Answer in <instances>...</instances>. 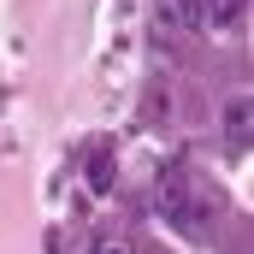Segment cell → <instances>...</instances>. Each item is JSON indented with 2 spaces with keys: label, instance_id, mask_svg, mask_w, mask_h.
I'll return each instance as SVG.
<instances>
[{
  "label": "cell",
  "instance_id": "obj_2",
  "mask_svg": "<svg viewBox=\"0 0 254 254\" xmlns=\"http://www.w3.org/2000/svg\"><path fill=\"white\" fill-rule=\"evenodd\" d=\"M249 12V0H195V24L201 30H237Z\"/></svg>",
  "mask_w": 254,
  "mask_h": 254
},
{
  "label": "cell",
  "instance_id": "obj_5",
  "mask_svg": "<svg viewBox=\"0 0 254 254\" xmlns=\"http://www.w3.org/2000/svg\"><path fill=\"white\" fill-rule=\"evenodd\" d=\"M89 254H136V249H130V237L107 231V237H95V243H89Z\"/></svg>",
  "mask_w": 254,
  "mask_h": 254
},
{
  "label": "cell",
  "instance_id": "obj_3",
  "mask_svg": "<svg viewBox=\"0 0 254 254\" xmlns=\"http://www.w3.org/2000/svg\"><path fill=\"white\" fill-rule=\"evenodd\" d=\"M249 119H254L249 95H237V101L225 107V148H231V160H243V154H249Z\"/></svg>",
  "mask_w": 254,
  "mask_h": 254
},
{
  "label": "cell",
  "instance_id": "obj_1",
  "mask_svg": "<svg viewBox=\"0 0 254 254\" xmlns=\"http://www.w3.org/2000/svg\"><path fill=\"white\" fill-rule=\"evenodd\" d=\"M160 219L172 225V231H184V237H213V219H219V207H213V195L195 184L184 166H166L160 172Z\"/></svg>",
  "mask_w": 254,
  "mask_h": 254
},
{
  "label": "cell",
  "instance_id": "obj_4",
  "mask_svg": "<svg viewBox=\"0 0 254 254\" xmlns=\"http://www.w3.org/2000/svg\"><path fill=\"white\" fill-rule=\"evenodd\" d=\"M113 184H119V160H113L107 148H95V154H89V190H95V195H107Z\"/></svg>",
  "mask_w": 254,
  "mask_h": 254
}]
</instances>
